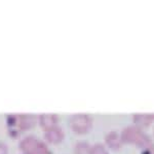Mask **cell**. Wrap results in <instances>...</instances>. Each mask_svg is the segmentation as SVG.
Wrapping results in <instances>:
<instances>
[{"mask_svg": "<svg viewBox=\"0 0 154 154\" xmlns=\"http://www.w3.org/2000/svg\"><path fill=\"white\" fill-rule=\"evenodd\" d=\"M37 120H38V119L34 115H31V114H22V115L18 116L17 123H18L19 128H21L22 131H28V130H31V128L36 125Z\"/></svg>", "mask_w": 154, "mask_h": 154, "instance_id": "7", "label": "cell"}, {"mask_svg": "<svg viewBox=\"0 0 154 154\" xmlns=\"http://www.w3.org/2000/svg\"><path fill=\"white\" fill-rule=\"evenodd\" d=\"M89 154H109V152L103 144H95L91 146Z\"/></svg>", "mask_w": 154, "mask_h": 154, "instance_id": "10", "label": "cell"}, {"mask_svg": "<svg viewBox=\"0 0 154 154\" xmlns=\"http://www.w3.org/2000/svg\"><path fill=\"white\" fill-rule=\"evenodd\" d=\"M64 138H65V133L59 125L44 131V139L48 144L58 145L63 142Z\"/></svg>", "mask_w": 154, "mask_h": 154, "instance_id": "4", "label": "cell"}, {"mask_svg": "<svg viewBox=\"0 0 154 154\" xmlns=\"http://www.w3.org/2000/svg\"><path fill=\"white\" fill-rule=\"evenodd\" d=\"M133 121L135 126L142 130L154 122V113H136L133 115Z\"/></svg>", "mask_w": 154, "mask_h": 154, "instance_id": "5", "label": "cell"}, {"mask_svg": "<svg viewBox=\"0 0 154 154\" xmlns=\"http://www.w3.org/2000/svg\"><path fill=\"white\" fill-rule=\"evenodd\" d=\"M91 151V145L88 142H77L74 146V153L75 154H89Z\"/></svg>", "mask_w": 154, "mask_h": 154, "instance_id": "9", "label": "cell"}, {"mask_svg": "<svg viewBox=\"0 0 154 154\" xmlns=\"http://www.w3.org/2000/svg\"><path fill=\"white\" fill-rule=\"evenodd\" d=\"M0 154H8V147L5 143H0Z\"/></svg>", "mask_w": 154, "mask_h": 154, "instance_id": "11", "label": "cell"}, {"mask_svg": "<svg viewBox=\"0 0 154 154\" xmlns=\"http://www.w3.org/2000/svg\"><path fill=\"white\" fill-rule=\"evenodd\" d=\"M150 151H151V154H154V145H152L150 147Z\"/></svg>", "mask_w": 154, "mask_h": 154, "instance_id": "12", "label": "cell"}, {"mask_svg": "<svg viewBox=\"0 0 154 154\" xmlns=\"http://www.w3.org/2000/svg\"><path fill=\"white\" fill-rule=\"evenodd\" d=\"M20 149L23 154H49V149L46 144L34 136L24 138L20 143Z\"/></svg>", "mask_w": 154, "mask_h": 154, "instance_id": "2", "label": "cell"}, {"mask_svg": "<svg viewBox=\"0 0 154 154\" xmlns=\"http://www.w3.org/2000/svg\"><path fill=\"white\" fill-rule=\"evenodd\" d=\"M120 137L123 143L134 144V145L143 149H148L153 145L151 139L141 128H137L135 125H130L123 128Z\"/></svg>", "mask_w": 154, "mask_h": 154, "instance_id": "1", "label": "cell"}, {"mask_svg": "<svg viewBox=\"0 0 154 154\" xmlns=\"http://www.w3.org/2000/svg\"><path fill=\"white\" fill-rule=\"evenodd\" d=\"M105 144L112 150H119L122 147V140L121 137L116 131H109L105 137Z\"/></svg>", "mask_w": 154, "mask_h": 154, "instance_id": "8", "label": "cell"}, {"mask_svg": "<svg viewBox=\"0 0 154 154\" xmlns=\"http://www.w3.org/2000/svg\"><path fill=\"white\" fill-rule=\"evenodd\" d=\"M69 125L72 131L78 135H84L88 133L93 128V119L85 113H77L70 117Z\"/></svg>", "mask_w": 154, "mask_h": 154, "instance_id": "3", "label": "cell"}, {"mask_svg": "<svg viewBox=\"0 0 154 154\" xmlns=\"http://www.w3.org/2000/svg\"><path fill=\"white\" fill-rule=\"evenodd\" d=\"M39 125L43 131L49 130V128L57 126L59 123V116L54 113H44L41 114L38 117Z\"/></svg>", "mask_w": 154, "mask_h": 154, "instance_id": "6", "label": "cell"}, {"mask_svg": "<svg viewBox=\"0 0 154 154\" xmlns=\"http://www.w3.org/2000/svg\"><path fill=\"white\" fill-rule=\"evenodd\" d=\"M153 134H154V131H153Z\"/></svg>", "mask_w": 154, "mask_h": 154, "instance_id": "13", "label": "cell"}]
</instances>
